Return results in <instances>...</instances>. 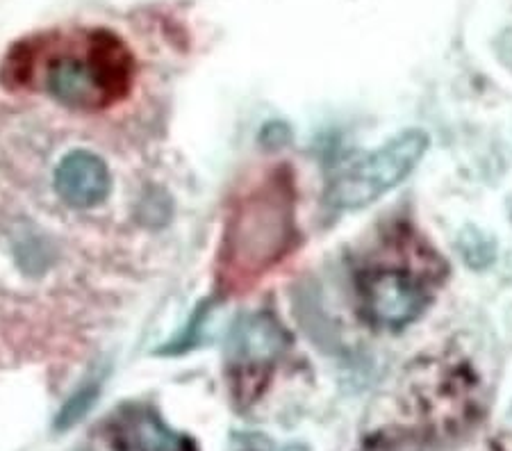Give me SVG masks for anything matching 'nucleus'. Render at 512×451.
I'll list each match as a JSON object with an SVG mask.
<instances>
[{
	"label": "nucleus",
	"mask_w": 512,
	"mask_h": 451,
	"mask_svg": "<svg viewBox=\"0 0 512 451\" xmlns=\"http://www.w3.org/2000/svg\"><path fill=\"white\" fill-rule=\"evenodd\" d=\"M294 242V180L274 171L233 208L221 242V276L230 285L269 272Z\"/></svg>",
	"instance_id": "f257e3e1"
},
{
	"label": "nucleus",
	"mask_w": 512,
	"mask_h": 451,
	"mask_svg": "<svg viewBox=\"0 0 512 451\" xmlns=\"http://www.w3.org/2000/svg\"><path fill=\"white\" fill-rule=\"evenodd\" d=\"M135 76L132 55L112 32L96 30L44 55L41 87L78 112H96L126 98Z\"/></svg>",
	"instance_id": "f03ea898"
},
{
	"label": "nucleus",
	"mask_w": 512,
	"mask_h": 451,
	"mask_svg": "<svg viewBox=\"0 0 512 451\" xmlns=\"http://www.w3.org/2000/svg\"><path fill=\"white\" fill-rule=\"evenodd\" d=\"M426 130H406L381 149L362 155L330 180L326 203L333 210H362L406 180L428 151Z\"/></svg>",
	"instance_id": "7ed1b4c3"
},
{
	"label": "nucleus",
	"mask_w": 512,
	"mask_h": 451,
	"mask_svg": "<svg viewBox=\"0 0 512 451\" xmlns=\"http://www.w3.org/2000/svg\"><path fill=\"white\" fill-rule=\"evenodd\" d=\"M362 301L371 322L403 328L428 306L426 285L403 269H376L362 281Z\"/></svg>",
	"instance_id": "20e7f679"
},
{
	"label": "nucleus",
	"mask_w": 512,
	"mask_h": 451,
	"mask_svg": "<svg viewBox=\"0 0 512 451\" xmlns=\"http://www.w3.org/2000/svg\"><path fill=\"white\" fill-rule=\"evenodd\" d=\"M112 187L110 169L103 158L89 151L66 153L55 169V190L60 199L76 210L101 205Z\"/></svg>",
	"instance_id": "39448f33"
},
{
	"label": "nucleus",
	"mask_w": 512,
	"mask_h": 451,
	"mask_svg": "<svg viewBox=\"0 0 512 451\" xmlns=\"http://www.w3.org/2000/svg\"><path fill=\"white\" fill-rule=\"evenodd\" d=\"M287 347V335L276 319L253 315L237 324L230 338V358L237 367L258 369L274 360Z\"/></svg>",
	"instance_id": "423d86ee"
},
{
	"label": "nucleus",
	"mask_w": 512,
	"mask_h": 451,
	"mask_svg": "<svg viewBox=\"0 0 512 451\" xmlns=\"http://www.w3.org/2000/svg\"><path fill=\"white\" fill-rule=\"evenodd\" d=\"M117 426V442L126 451H183V438L164 426L151 410H132Z\"/></svg>",
	"instance_id": "0eeeda50"
},
{
	"label": "nucleus",
	"mask_w": 512,
	"mask_h": 451,
	"mask_svg": "<svg viewBox=\"0 0 512 451\" xmlns=\"http://www.w3.org/2000/svg\"><path fill=\"white\" fill-rule=\"evenodd\" d=\"M94 395H96L94 390H85V392H82V395H78L76 399H73L71 404L62 410L60 420H57V424H60V429H66V426L76 424L80 417L87 413V408H89V404H92Z\"/></svg>",
	"instance_id": "6e6552de"
},
{
	"label": "nucleus",
	"mask_w": 512,
	"mask_h": 451,
	"mask_svg": "<svg viewBox=\"0 0 512 451\" xmlns=\"http://www.w3.org/2000/svg\"><path fill=\"white\" fill-rule=\"evenodd\" d=\"M285 451H308V447H305V445H292V447H287Z\"/></svg>",
	"instance_id": "1a4fd4ad"
}]
</instances>
